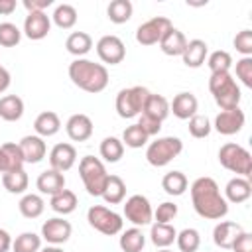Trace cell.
Instances as JSON below:
<instances>
[{
    "label": "cell",
    "mask_w": 252,
    "mask_h": 252,
    "mask_svg": "<svg viewBox=\"0 0 252 252\" xmlns=\"http://www.w3.org/2000/svg\"><path fill=\"white\" fill-rule=\"evenodd\" d=\"M191 203L195 213L209 220H219L228 213V203L213 177H197L191 183Z\"/></svg>",
    "instance_id": "6da1fadb"
},
{
    "label": "cell",
    "mask_w": 252,
    "mask_h": 252,
    "mask_svg": "<svg viewBox=\"0 0 252 252\" xmlns=\"http://www.w3.org/2000/svg\"><path fill=\"white\" fill-rule=\"evenodd\" d=\"M69 79L75 87H79L85 93H100L108 85V71L104 65L94 63L91 59H75L69 65Z\"/></svg>",
    "instance_id": "7a4b0ae2"
},
{
    "label": "cell",
    "mask_w": 252,
    "mask_h": 252,
    "mask_svg": "<svg viewBox=\"0 0 252 252\" xmlns=\"http://www.w3.org/2000/svg\"><path fill=\"white\" fill-rule=\"evenodd\" d=\"M209 91L215 98V102L220 106V110H232L240 104V89L236 81L232 79L230 71L226 73H211L209 79Z\"/></svg>",
    "instance_id": "3957f363"
},
{
    "label": "cell",
    "mask_w": 252,
    "mask_h": 252,
    "mask_svg": "<svg viewBox=\"0 0 252 252\" xmlns=\"http://www.w3.org/2000/svg\"><path fill=\"white\" fill-rule=\"evenodd\" d=\"M79 175L83 179V185H85L87 193L93 195V197H100L110 173H106V167L98 158L85 156L79 161Z\"/></svg>",
    "instance_id": "277c9868"
},
{
    "label": "cell",
    "mask_w": 252,
    "mask_h": 252,
    "mask_svg": "<svg viewBox=\"0 0 252 252\" xmlns=\"http://www.w3.org/2000/svg\"><path fill=\"white\" fill-rule=\"evenodd\" d=\"M219 161L224 169L236 173L238 177H250L252 173V156L246 148H242L240 144L228 142L224 146H220L219 150Z\"/></svg>",
    "instance_id": "5b68a950"
},
{
    "label": "cell",
    "mask_w": 252,
    "mask_h": 252,
    "mask_svg": "<svg viewBox=\"0 0 252 252\" xmlns=\"http://www.w3.org/2000/svg\"><path fill=\"white\" fill-rule=\"evenodd\" d=\"M183 152V142L175 136H163L154 140L146 150V159L154 167H163Z\"/></svg>",
    "instance_id": "8992f818"
},
{
    "label": "cell",
    "mask_w": 252,
    "mask_h": 252,
    "mask_svg": "<svg viewBox=\"0 0 252 252\" xmlns=\"http://www.w3.org/2000/svg\"><path fill=\"white\" fill-rule=\"evenodd\" d=\"M148 94H150V91H148L146 87H140V85L122 89V91L116 94V102H114L118 116H120V118H134V116H140Z\"/></svg>",
    "instance_id": "52a82bcc"
},
{
    "label": "cell",
    "mask_w": 252,
    "mask_h": 252,
    "mask_svg": "<svg viewBox=\"0 0 252 252\" xmlns=\"http://www.w3.org/2000/svg\"><path fill=\"white\" fill-rule=\"evenodd\" d=\"M87 220L94 230H98L100 234H106V236H114V234L122 232V226H124L122 217L104 205H93L87 211Z\"/></svg>",
    "instance_id": "ba28073f"
},
{
    "label": "cell",
    "mask_w": 252,
    "mask_h": 252,
    "mask_svg": "<svg viewBox=\"0 0 252 252\" xmlns=\"http://www.w3.org/2000/svg\"><path fill=\"white\" fill-rule=\"evenodd\" d=\"M173 24L169 18L165 16H154L148 22L140 24L136 30V41L140 45H156L159 43V39L165 35L167 30H171Z\"/></svg>",
    "instance_id": "9c48e42d"
},
{
    "label": "cell",
    "mask_w": 252,
    "mask_h": 252,
    "mask_svg": "<svg viewBox=\"0 0 252 252\" xmlns=\"http://www.w3.org/2000/svg\"><path fill=\"white\" fill-rule=\"evenodd\" d=\"M124 217L134 226L152 224L154 211H152V205H150L148 197H144V195H132V197H128L126 203H124Z\"/></svg>",
    "instance_id": "30bf717a"
},
{
    "label": "cell",
    "mask_w": 252,
    "mask_h": 252,
    "mask_svg": "<svg viewBox=\"0 0 252 252\" xmlns=\"http://www.w3.org/2000/svg\"><path fill=\"white\" fill-rule=\"evenodd\" d=\"M96 53H98L100 61H104L108 65H118L126 57V47L118 35H102L96 41Z\"/></svg>",
    "instance_id": "8fae6325"
},
{
    "label": "cell",
    "mask_w": 252,
    "mask_h": 252,
    "mask_svg": "<svg viewBox=\"0 0 252 252\" xmlns=\"http://www.w3.org/2000/svg\"><path fill=\"white\" fill-rule=\"evenodd\" d=\"M71 232H73L71 222L65 220V219H61V217L47 219V220L41 224V238H43L45 242H49L51 246L65 244V242L71 238Z\"/></svg>",
    "instance_id": "7c38bea8"
},
{
    "label": "cell",
    "mask_w": 252,
    "mask_h": 252,
    "mask_svg": "<svg viewBox=\"0 0 252 252\" xmlns=\"http://www.w3.org/2000/svg\"><path fill=\"white\" fill-rule=\"evenodd\" d=\"M244 112L238 108H232V110H220L217 116H215V130L222 136H232V134H238L244 126Z\"/></svg>",
    "instance_id": "4fadbf2b"
},
{
    "label": "cell",
    "mask_w": 252,
    "mask_h": 252,
    "mask_svg": "<svg viewBox=\"0 0 252 252\" xmlns=\"http://www.w3.org/2000/svg\"><path fill=\"white\" fill-rule=\"evenodd\" d=\"M77 161V150L73 144H55L49 152V165L55 171H69Z\"/></svg>",
    "instance_id": "5bb4252c"
},
{
    "label": "cell",
    "mask_w": 252,
    "mask_h": 252,
    "mask_svg": "<svg viewBox=\"0 0 252 252\" xmlns=\"http://www.w3.org/2000/svg\"><path fill=\"white\" fill-rule=\"evenodd\" d=\"M51 30V20L45 12H28L26 20H24V33L26 37L39 41L43 39Z\"/></svg>",
    "instance_id": "9a60e30c"
},
{
    "label": "cell",
    "mask_w": 252,
    "mask_h": 252,
    "mask_svg": "<svg viewBox=\"0 0 252 252\" xmlns=\"http://www.w3.org/2000/svg\"><path fill=\"white\" fill-rule=\"evenodd\" d=\"M197 108H199V102H197V96L193 93H179L173 96V100L169 102V112H173V116H177L179 120H189L197 114Z\"/></svg>",
    "instance_id": "2e32d148"
},
{
    "label": "cell",
    "mask_w": 252,
    "mask_h": 252,
    "mask_svg": "<svg viewBox=\"0 0 252 252\" xmlns=\"http://www.w3.org/2000/svg\"><path fill=\"white\" fill-rule=\"evenodd\" d=\"M65 130H67V136L73 142H85L93 136V120L87 114L77 112V114L69 116V120L65 124Z\"/></svg>",
    "instance_id": "e0dca14e"
},
{
    "label": "cell",
    "mask_w": 252,
    "mask_h": 252,
    "mask_svg": "<svg viewBox=\"0 0 252 252\" xmlns=\"http://www.w3.org/2000/svg\"><path fill=\"white\" fill-rule=\"evenodd\" d=\"M18 146L22 150V156H24L26 163H39L45 158V154H47V146H45L43 138H39L35 134L24 136Z\"/></svg>",
    "instance_id": "ac0fdd59"
},
{
    "label": "cell",
    "mask_w": 252,
    "mask_h": 252,
    "mask_svg": "<svg viewBox=\"0 0 252 252\" xmlns=\"http://www.w3.org/2000/svg\"><path fill=\"white\" fill-rule=\"evenodd\" d=\"M24 156L18 144L14 142H6L0 146V173H8V171H16V169H24Z\"/></svg>",
    "instance_id": "d6986e66"
},
{
    "label": "cell",
    "mask_w": 252,
    "mask_h": 252,
    "mask_svg": "<svg viewBox=\"0 0 252 252\" xmlns=\"http://www.w3.org/2000/svg\"><path fill=\"white\" fill-rule=\"evenodd\" d=\"M242 230H244V228H242L238 222H234V220H222V222H219V224L215 226V230H213V242H215L219 248H222V250H230L232 242L236 240V236H238Z\"/></svg>",
    "instance_id": "ffe728a7"
},
{
    "label": "cell",
    "mask_w": 252,
    "mask_h": 252,
    "mask_svg": "<svg viewBox=\"0 0 252 252\" xmlns=\"http://www.w3.org/2000/svg\"><path fill=\"white\" fill-rule=\"evenodd\" d=\"M35 187L43 195H55V193L65 189V175L61 171H55V169L49 167V169H45V171H41L37 175Z\"/></svg>",
    "instance_id": "44dd1931"
},
{
    "label": "cell",
    "mask_w": 252,
    "mask_h": 252,
    "mask_svg": "<svg viewBox=\"0 0 252 252\" xmlns=\"http://www.w3.org/2000/svg\"><path fill=\"white\" fill-rule=\"evenodd\" d=\"M142 114L152 118V120H158V122H163L167 116H169V100L163 96V94H154L150 93L146 102H144V108H142Z\"/></svg>",
    "instance_id": "7402d4cb"
},
{
    "label": "cell",
    "mask_w": 252,
    "mask_h": 252,
    "mask_svg": "<svg viewBox=\"0 0 252 252\" xmlns=\"http://www.w3.org/2000/svg\"><path fill=\"white\" fill-rule=\"evenodd\" d=\"M250 195H252V185H250V179H246V177H238L236 175L224 187V199H226V203L230 201V203H236L238 205V203L248 201Z\"/></svg>",
    "instance_id": "603a6c76"
},
{
    "label": "cell",
    "mask_w": 252,
    "mask_h": 252,
    "mask_svg": "<svg viewBox=\"0 0 252 252\" xmlns=\"http://www.w3.org/2000/svg\"><path fill=\"white\" fill-rule=\"evenodd\" d=\"M207 53H209V47H207V43L203 39H191V41H187V45H185V49L181 53V59H183V63L187 67L197 69V67H201L205 63Z\"/></svg>",
    "instance_id": "cb8c5ba5"
},
{
    "label": "cell",
    "mask_w": 252,
    "mask_h": 252,
    "mask_svg": "<svg viewBox=\"0 0 252 252\" xmlns=\"http://www.w3.org/2000/svg\"><path fill=\"white\" fill-rule=\"evenodd\" d=\"M33 130L39 138H51L61 130V120L53 110H45L33 120Z\"/></svg>",
    "instance_id": "d4e9b609"
},
{
    "label": "cell",
    "mask_w": 252,
    "mask_h": 252,
    "mask_svg": "<svg viewBox=\"0 0 252 252\" xmlns=\"http://www.w3.org/2000/svg\"><path fill=\"white\" fill-rule=\"evenodd\" d=\"M187 45V37L183 35V32H179L177 28H171L165 32V35L159 39V49L169 55V57H175V55H181L183 49Z\"/></svg>",
    "instance_id": "484cf974"
},
{
    "label": "cell",
    "mask_w": 252,
    "mask_h": 252,
    "mask_svg": "<svg viewBox=\"0 0 252 252\" xmlns=\"http://www.w3.org/2000/svg\"><path fill=\"white\" fill-rule=\"evenodd\" d=\"M24 114V100L18 94H6L0 98V118L6 122H16Z\"/></svg>",
    "instance_id": "4316f807"
},
{
    "label": "cell",
    "mask_w": 252,
    "mask_h": 252,
    "mask_svg": "<svg viewBox=\"0 0 252 252\" xmlns=\"http://www.w3.org/2000/svg\"><path fill=\"white\" fill-rule=\"evenodd\" d=\"M65 47L71 55H75L77 59H81L83 55H87L93 47V37L87 32H73L69 33V37L65 39Z\"/></svg>",
    "instance_id": "83f0119b"
},
{
    "label": "cell",
    "mask_w": 252,
    "mask_h": 252,
    "mask_svg": "<svg viewBox=\"0 0 252 252\" xmlns=\"http://www.w3.org/2000/svg\"><path fill=\"white\" fill-rule=\"evenodd\" d=\"M100 197H102L108 205H118V203H122L124 197H126V183L122 181V177H118V175H108L106 185H104Z\"/></svg>",
    "instance_id": "f1b7e54d"
},
{
    "label": "cell",
    "mask_w": 252,
    "mask_h": 252,
    "mask_svg": "<svg viewBox=\"0 0 252 252\" xmlns=\"http://www.w3.org/2000/svg\"><path fill=\"white\" fill-rule=\"evenodd\" d=\"M175 236H177V230L169 224V222H154L152 224V230H150V238L154 242V246L158 248H167L175 242Z\"/></svg>",
    "instance_id": "f546056e"
},
{
    "label": "cell",
    "mask_w": 252,
    "mask_h": 252,
    "mask_svg": "<svg viewBox=\"0 0 252 252\" xmlns=\"http://www.w3.org/2000/svg\"><path fill=\"white\" fill-rule=\"evenodd\" d=\"M49 205H51V209H53L55 213H59V215H71V213L77 209L79 201H77V195H75L71 189H63V191L51 195Z\"/></svg>",
    "instance_id": "4dcf8cb0"
},
{
    "label": "cell",
    "mask_w": 252,
    "mask_h": 252,
    "mask_svg": "<svg viewBox=\"0 0 252 252\" xmlns=\"http://www.w3.org/2000/svg\"><path fill=\"white\" fill-rule=\"evenodd\" d=\"M2 185L8 193L12 195H20L28 189L30 185V177L24 169H16V171H8V173H2Z\"/></svg>",
    "instance_id": "1f68e13d"
},
{
    "label": "cell",
    "mask_w": 252,
    "mask_h": 252,
    "mask_svg": "<svg viewBox=\"0 0 252 252\" xmlns=\"http://www.w3.org/2000/svg\"><path fill=\"white\" fill-rule=\"evenodd\" d=\"M98 152H100V158H102L104 161L116 163V161H120V158L124 156V144H122V140L116 138V136H106V138L100 142Z\"/></svg>",
    "instance_id": "d6a6232c"
},
{
    "label": "cell",
    "mask_w": 252,
    "mask_h": 252,
    "mask_svg": "<svg viewBox=\"0 0 252 252\" xmlns=\"http://www.w3.org/2000/svg\"><path fill=\"white\" fill-rule=\"evenodd\" d=\"M18 209H20L22 217H26V219H37L45 211V201L39 195H35V193H28V195H24L20 199Z\"/></svg>",
    "instance_id": "836d02e7"
},
{
    "label": "cell",
    "mask_w": 252,
    "mask_h": 252,
    "mask_svg": "<svg viewBox=\"0 0 252 252\" xmlns=\"http://www.w3.org/2000/svg\"><path fill=\"white\" fill-rule=\"evenodd\" d=\"M118 244H120L122 252H142V248L146 244V236L138 226H132L122 232Z\"/></svg>",
    "instance_id": "e575fe53"
},
{
    "label": "cell",
    "mask_w": 252,
    "mask_h": 252,
    "mask_svg": "<svg viewBox=\"0 0 252 252\" xmlns=\"http://www.w3.org/2000/svg\"><path fill=\"white\" fill-rule=\"evenodd\" d=\"M134 6L130 0H112L106 8V16L112 24H126L132 18Z\"/></svg>",
    "instance_id": "d590c367"
},
{
    "label": "cell",
    "mask_w": 252,
    "mask_h": 252,
    "mask_svg": "<svg viewBox=\"0 0 252 252\" xmlns=\"http://www.w3.org/2000/svg\"><path fill=\"white\" fill-rule=\"evenodd\" d=\"M187 185H189V181H187L185 173H181V171H169V173H165L163 179H161L163 191H165L167 195H173V197L183 195V193L187 191Z\"/></svg>",
    "instance_id": "8d00e7d4"
},
{
    "label": "cell",
    "mask_w": 252,
    "mask_h": 252,
    "mask_svg": "<svg viewBox=\"0 0 252 252\" xmlns=\"http://www.w3.org/2000/svg\"><path fill=\"white\" fill-rule=\"evenodd\" d=\"M53 24L61 30H71L75 24H77V10L75 6L71 4H59L55 10H53V16H51Z\"/></svg>",
    "instance_id": "74e56055"
},
{
    "label": "cell",
    "mask_w": 252,
    "mask_h": 252,
    "mask_svg": "<svg viewBox=\"0 0 252 252\" xmlns=\"http://www.w3.org/2000/svg\"><path fill=\"white\" fill-rule=\"evenodd\" d=\"M175 242L181 252H197L201 246V234L197 228H183L181 232H177Z\"/></svg>",
    "instance_id": "f35d334b"
},
{
    "label": "cell",
    "mask_w": 252,
    "mask_h": 252,
    "mask_svg": "<svg viewBox=\"0 0 252 252\" xmlns=\"http://www.w3.org/2000/svg\"><path fill=\"white\" fill-rule=\"evenodd\" d=\"M12 250L14 252H39L41 250V236L35 232H22L12 240Z\"/></svg>",
    "instance_id": "ab89813d"
},
{
    "label": "cell",
    "mask_w": 252,
    "mask_h": 252,
    "mask_svg": "<svg viewBox=\"0 0 252 252\" xmlns=\"http://www.w3.org/2000/svg\"><path fill=\"white\" fill-rule=\"evenodd\" d=\"M207 65H209L211 73H226V71H230V67H232V57H230L228 51L217 49V51H213V53L209 55Z\"/></svg>",
    "instance_id": "60d3db41"
},
{
    "label": "cell",
    "mask_w": 252,
    "mask_h": 252,
    "mask_svg": "<svg viewBox=\"0 0 252 252\" xmlns=\"http://www.w3.org/2000/svg\"><path fill=\"white\" fill-rule=\"evenodd\" d=\"M148 142V136L146 132L138 126V124H132V126H126V130L122 132V144H126L128 148H142L146 146Z\"/></svg>",
    "instance_id": "b9f144b4"
},
{
    "label": "cell",
    "mask_w": 252,
    "mask_h": 252,
    "mask_svg": "<svg viewBox=\"0 0 252 252\" xmlns=\"http://www.w3.org/2000/svg\"><path fill=\"white\" fill-rule=\"evenodd\" d=\"M22 39V32L16 24L12 22H2L0 24V45L2 47H14Z\"/></svg>",
    "instance_id": "7bdbcfd3"
},
{
    "label": "cell",
    "mask_w": 252,
    "mask_h": 252,
    "mask_svg": "<svg viewBox=\"0 0 252 252\" xmlns=\"http://www.w3.org/2000/svg\"><path fill=\"white\" fill-rule=\"evenodd\" d=\"M211 122L207 116L203 114H195L193 118H189V134L193 138H207L211 134Z\"/></svg>",
    "instance_id": "ee69618b"
},
{
    "label": "cell",
    "mask_w": 252,
    "mask_h": 252,
    "mask_svg": "<svg viewBox=\"0 0 252 252\" xmlns=\"http://www.w3.org/2000/svg\"><path fill=\"white\" fill-rule=\"evenodd\" d=\"M234 47L238 53H242L244 57L252 55V30H242L234 35Z\"/></svg>",
    "instance_id": "f6af8a7d"
},
{
    "label": "cell",
    "mask_w": 252,
    "mask_h": 252,
    "mask_svg": "<svg viewBox=\"0 0 252 252\" xmlns=\"http://www.w3.org/2000/svg\"><path fill=\"white\" fill-rule=\"evenodd\" d=\"M177 217V205L171 203V201H163L161 205H158L156 213H154V219L156 222H171L173 219Z\"/></svg>",
    "instance_id": "bcb514c9"
},
{
    "label": "cell",
    "mask_w": 252,
    "mask_h": 252,
    "mask_svg": "<svg viewBox=\"0 0 252 252\" xmlns=\"http://www.w3.org/2000/svg\"><path fill=\"white\" fill-rule=\"evenodd\" d=\"M236 77L244 87L252 89V57H242L236 61Z\"/></svg>",
    "instance_id": "7dc6e473"
},
{
    "label": "cell",
    "mask_w": 252,
    "mask_h": 252,
    "mask_svg": "<svg viewBox=\"0 0 252 252\" xmlns=\"http://www.w3.org/2000/svg\"><path fill=\"white\" fill-rule=\"evenodd\" d=\"M230 250H232V252H252V234L246 232V230H242V232L236 236V240L232 242Z\"/></svg>",
    "instance_id": "c3c4849f"
},
{
    "label": "cell",
    "mask_w": 252,
    "mask_h": 252,
    "mask_svg": "<svg viewBox=\"0 0 252 252\" xmlns=\"http://www.w3.org/2000/svg\"><path fill=\"white\" fill-rule=\"evenodd\" d=\"M144 132H146V136L150 138V136H156L159 130H161V122H158V120H152V118H148V116H144V114H140V118H138V122H136Z\"/></svg>",
    "instance_id": "681fc988"
},
{
    "label": "cell",
    "mask_w": 252,
    "mask_h": 252,
    "mask_svg": "<svg viewBox=\"0 0 252 252\" xmlns=\"http://www.w3.org/2000/svg\"><path fill=\"white\" fill-rule=\"evenodd\" d=\"M22 4L28 12H45V8L53 4V0H24Z\"/></svg>",
    "instance_id": "f907efd6"
},
{
    "label": "cell",
    "mask_w": 252,
    "mask_h": 252,
    "mask_svg": "<svg viewBox=\"0 0 252 252\" xmlns=\"http://www.w3.org/2000/svg\"><path fill=\"white\" fill-rule=\"evenodd\" d=\"M12 248V236L8 230L0 228V252H8Z\"/></svg>",
    "instance_id": "816d5d0a"
},
{
    "label": "cell",
    "mask_w": 252,
    "mask_h": 252,
    "mask_svg": "<svg viewBox=\"0 0 252 252\" xmlns=\"http://www.w3.org/2000/svg\"><path fill=\"white\" fill-rule=\"evenodd\" d=\"M16 0H0V14L4 16H10L14 10H16Z\"/></svg>",
    "instance_id": "f5cc1de1"
},
{
    "label": "cell",
    "mask_w": 252,
    "mask_h": 252,
    "mask_svg": "<svg viewBox=\"0 0 252 252\" xmlns=\"http://www.w3.org/2000/svg\"><path fill=\"white\" fill-rule=\"evenodd\" d=\"M10 81H12V77H10L8 69H4V67L0 65V93H4V91L10 87Z\"/></svg>",
    "instance_id": "db71d44e"
},
{
    "label": "cell",
    "mask_w": 252,
    "mask_h": 252,
    "mask_svg": "<svg viewBox=\"0 0 252 252\" xmlns=\"http://www.w3.org/2000/svg\"><path fill=\"white\" fill-rule=\"evenodd\" d=\"M39 252H63V248H59V246H45Z\"/></svg>",
    "instance_id": "11a10c76"
},
{
    "label": "cell",
    "mask_w": 252,
    "mask_h": 252,
    "mask_svg": "<svg viewBox=\"0 0 252 252\" xmlns=\"http://www.w3.org/2000/svg\"><path fill=\"white\" fill-rule=\"evenodd\" d=\"M158 252H171V250H167V248H159Z\"/></svg>",
    "instance_id": "9f6ffc18"
}]
</instances>
